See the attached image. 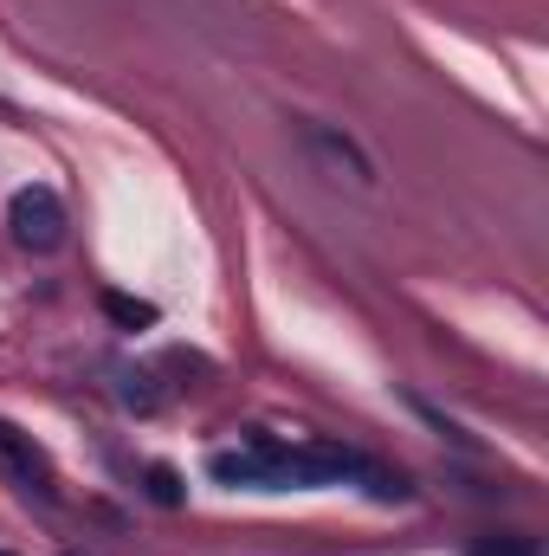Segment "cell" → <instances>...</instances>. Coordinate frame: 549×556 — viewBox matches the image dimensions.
<instances>
[{"label":"cell","instance_id":"1","mask_svg":"<svg viewBox=\"0 0 549 556\" xmlns=\"http://www.w3.org/2000/svg\"><path fill=\"white\" fill-rule=\"evenodd\" d=\"M7 227H13V240L26 247V253H52L59 240H65V207H59V194L52 188H20L13 194V207H7Z\"/></svg>","mask_w":549,"mask_h":556},{"label":"cell","instance_id":"2","mask_svg":"<svg viewBox=\"0 0 549 556\" xmlns=\"http://www.w3.org/2000/svg\"><path fill=\"white\" fill-rule=\"evenodd\" d=\"M304 149H310L336 181H349V188H375V162L362 155V142H349L343 130H330V124H304Z\"/></svg>","mask_w":549,"mask_h":556},{"label":"cell","instance_id":"3","mask_svg":"<svg viewBox=\"0 0 549 556\" xmlns=\"http://www.w3.org/2000/svg\"><path fill=\"white\" fill-rule=\"evenodd\" d=\"M207 472H214L220 485L284 492V485H278V446H272V440H253V446H240V453H214V459H207Z\"/></svg>","mask_w":549,"mask_h":556},{"label":"cell","instance_id":"4","mask_svg":"<svg viewBox=\"0 0 549 556\" xmlns=\"http://www.w3.org/2000/svg\"><path fill=\"white\" fill-rule=\"evenodd\" d=\"M0 466L26 485V492H39V498H52V466H46V453L20 433V427H7L0 420Z\"/></svg>","mask_w":549,"mask_h":556},{"label":"cell","instance_id":"5","mask_svg":"<svg viewBox=\"0 0 549 556\" xmlns=\"http://www.w3.org/2000/svg\"><path fill=\"white\" fill-rule=\"evenodd\" d=\"M104 311H111L124 330H149V324H155V304H149V298H130V291H104Z\"/></svg>","mask_w":549,"mask_h":556},{"label":"cell","instance_id":"6","mask_svg":"<svg viewBox=\"0 0 549 556\" xmlns=\"http://www.w3.org/2000/svg\"><path fill=\"white\" fill-rule=\"evenodd\" d=\"M142 479H149V498H155V505H168V511L188 498V485H181V472H175V466H149Z\"/></svg>","mask_w":549,"mask_h":556},{"label":"cell","instance_id":"7","mask_svg":"<svg viewBox=\"0 0 549 556\" xmlns=\"http://www.w3.org/2000/svg\"><path fill=\"white\" fill-rule=\"evenodd\" d=\"M472 556H537V544H472Z\"/></svg>","mask_w":549,"mask_h":556},{"label":"cell","instance_id":"8","mask_svg":"<svg viewBox=\"0 0 549 556\" xmlns=\"http://www.w3.org/2000/svg\"><path fill=\"white\" fill-rule=\"evenodd\" d=\"M0 556H7V551H0Z\"/></svg>","mask_w":549,"mask_h":556}]
</instances>
